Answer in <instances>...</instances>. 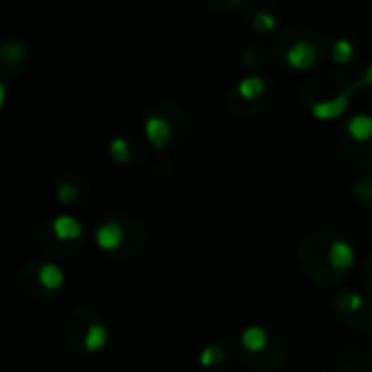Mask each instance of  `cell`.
I'll return each mask as SVG.
<instances>
[{"mask_svg":"<svg viewBox=\"0 0 372 372\" xmlns=\"http://www.w3.org/2000/svg\"><path fill=\"white\" fill-rule=\"evenodd\" d=\"M360 85H353L348 89H344V92H340L331 98H324V100H316L314 105H311V113H314L316 118H337L340 113H344L348 109V100L353 96L355 89Z\"/></svg>","mask_w":372,"mask_h":372,"instance_id":"6da1fadb","label":"cell"},{"mask_svg":"<svg viewBox=\"0 0 372 372\" xmlns=\"http://www.w3.org/2000/svg\"><path fill=\"white\" fill-rule=\"evenodd\" d=\"M144 131H146V138L151 140L157 148H163L168 142H170V136H172V127L166 118L161 115H151L146 118V124H144Z\"/></svg>","mask_w":372,"mask_h":372,"instance_id":"7a4b0ae2","label":"cell"},{"mask_svg":"<svg viewBox=\"0 0 372 372\" xmlns=\"http://www.w3.org/2000/svg\"><path fill=\"white\" fill-rule=\"evenodd\" d=\"M122 240H124V231L113 220L102 222V225L96 229V242H98L100 248H105V250H115L122 244Z\"/></svg>","mask_w":372,"mask_h":372,"instance_id":"3957f363","label":"cell"},{"mask_svg":"<svg viewBox=\"0 0 372 372\" xmlns=\"http://www.w3.org/2000/svg\"><path fill=\"white\" fill-rule=\"evenodd\" d=\"M316 57H318L316 48L311 46L309 41H305V39L292 44L290 50H288V62L294 68H309V66H314Z\"/></svg>","mask_w":372,"mask_h":372,"instance_id":"277c9868","label":"cell"},{"mask_svg":"<svg viewBox=\"0 0 372 372\" xmlns=\"http://www.w3.org/2000/svg\"><path fill=\"white\" fill-rule=\"evenodd\" d=\"M355 261V250L346 240H335L329 248V263L337 270H346Z\"/></svg>","mask_w":372,"mask_h":372,"instance_id":"5b68a950","label":"cell"},{"mask_svg":"<svg viewBox=\"0 0 372 372\" xmlns=\"http://www.w3.org/2000/svg\"><path fill=\"white\" fill-rule=\"evenodd\" d=\"M53 231L59 240H77L83 233V225L74 216H57L53 222Z\"/></svg>","mask_w":372,"mask_h":372,"instance_id":"8992f818","label":"cell"},{"mask_svg":"<svg viewBox=\"0 0 372 372\" xmlns=\"http://www.w3.org/2000/svg\"><path fill=\"white\" fill-rule=\"evenodd\" d=\"M26 57V46L22 41H5L3 46H0V64L5 68H18L22 64V59Z\"/></svg>","mask_w":372,"mask_h":372,"instance_id":"52a82bcc","label":"cell"},{"mask_svg":"<svg viewBox=\"0 0 372 372\" xmlns=\"http://www.w3.org/2000/svg\"><path fill=\"white\" fill-rule=\"evenodd\" d=\"M351 138H355L357 142H366L372 138V115L370 113H355L348 124H346Z\"/></svg>","mask_w":372,"mask_h":372,"instance_id":"ba28073f","label":"cell"},{"mask_svg":"<svg viewBox=\"0 0 372 372\" xmlns=\"http://www.w3.org/2000/svg\"><path fill=\"white\" fill-rule=\"evenodd\" d=\"M37 281H39V286L44 290H57V288H62L64 283V272H62V268H59L57 263H44L39 266V272H37Z\"/></svg>","mask_w":372,"mask_h":372,"instance_id":"9c48e42d","label":"cell"},{"mask_svg":"<svg viewBox=\"0 0 372 372\" xmlns=\"http://www.w3.org/2000/svg\"><path fill=\"white\" fill-rule=\"evenodd\" d=\"M242 344H244V348H248V351H252V353L263 351V346L268 344V333H266V329H263V326H259V324L246 326V329L242 331Z\"/></svg>","mask_w":372,"mask_h":372,"instance_id":"30bf717a","label":"cell"},{"mask_svg":"<svg viewBox=\"0 0 372 372\" xmlns=\"http://www.w3.org/2000/svg\"><path fill=\"white\" fill-rule=\"evenodd\" d=\"M83 344L87 351H100L107 344V326L105 324H89L85 331V337H83Z\"/></svg>","mask_w":372,"mask_h":372,"instance_id":"8fae6325","label":"cell"},{"mask_svg":"<svg viewBox=\"0 0 372 372\" xmlns=\"http://www.w3.org/2000/svg\"><path fill=\"white\" fill-rule=\"evenodd\" d=\"M263 89H266V83L257 74H248V77H244L237 83V92L244 98H257L259 94H263Z\"/></svg>","mask_w":372,"mask_h":372,"instance_id":"7c38bea8","label":"cell"},{"mask_svg":"<svg viewBox=\"0 0 372 372\" xmlns=\"http://www.w3.org/2000/svg\"><path fill=\"white\" fill-rule=\"evenodd\" d=\"M222 360H225V351H222L220 346H214V344L212 346H205L201 351V355H198V362L205 368H210V366H214V364H218Z\"/></svg>","mask_w":372,"mask_h":372,"instance_id":"4fadbf2b","label":"cell"},{"mask_svg":"<svg viewBox=\"0 0 372 372\" xmlns=\"http://www.w3.org/2000/svg\"><path fill=\"white\" fill-rule=\"evenodd\" d=\"M351 57H353L351 39H346V37L335 39V44H333V59H335V62L337 64H346V62H351Z\"/></svg>","mask_w":372,"mask_h":372,"instance_id":"5bb4252c","label":"cell"},{"mask_svg":"<svg viewBox=\"0 0 372 372\" xmlns=\"http://www.w3.org/2000/svg\"><path fill=\"white\" fill-rule=\"evenodd\" d=\"M109 151H111V157L115 161H129L131 159V146L124 138H113Z\"/></svg>","mask_w":372,"mask_h":372,"instance_id":"9a60e30c","label":"cell"},{"mask_svg":"<svg viewBox=\"0 0 372 372\" xmlns=\"http://www.w3.org/2000/svg\"><path fill=\"white\" fill-rule=\"evenodd\" d=\"M252 24H255L257 31L268 33V31H272V28L277 26V18L272 16L270 11H257V16H255V20H252Z\"/></svg>","mask_w":372,"mask_h":372,"instance_id":"2e32d148","label":"cell"},{"mask_svg":"<svg viewBox=\"0 0 372 372\" xmlns=\"http://www.w3.org/2000/svg\"><path fill=\"white\" fill-rule=\"evenodd\" d=\"M362 305H364V296L360 292H346L342 296V307L346 311H360Z\"/></svg>","mask_w":372,"mask_h":372,"instance_id":"e0dca14e","label":"cell"},{"mask_svg":"<svg viewBox=\"0 0 372 372\" xmlns=\"http://www.w3.org/2000/svg\"><path fill=\"white\" fill-rule=\"evenodd\" d=\"M79 196H81V192L74 187L72 183H62L57 187V198L64 201V203H74Z\"/></svg>","mask_w":372,"mask_h":372,"instance_id":"ac0fdd59","label":"cell"},{"mask_svg":"<svg viewBox=\"0 0 372 372\" xmlns=\"http://www.w3.org/2000/svg\"><path fill=\"white\" fill-rule=\"evenodd\" d=\"M360 85H372V64L366 68V74H364V79L360 81Z\"/></svg>","mask_w":372,"mask_h":372,"instance_id":"d6986e66","label":"cell"},{"mask_svg":"<svg viewBox=\"0 0 372 372\" xmlns=\"http://www.w3.org/2000/svg\"><path fill=\"white\" fill-rule=\"evenodd\" d=\"M5 96H7V89H5V83L0 81V107H3V102H5Z\"/></svg>","mask_w":372,"mask_h":372,"instance_id":"ffe728a7","label":"cell"},{"mask_svg":"<svg viewBox=\"0 0 372 372\" xmlns=\"http://www.w3.org/2000/svg\"><path fill=\"white\" fill-rule=\"evenodd\" d=\"M348 372H353V370H348Z\"/></svg>","mask_w":372,"mask_h":372,"instance_id":"44dd1931","label":"cell"}]
</instances>
